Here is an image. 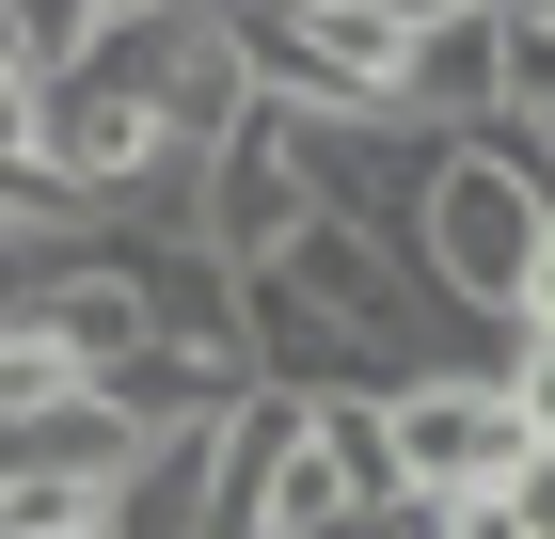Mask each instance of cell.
I'll return each instance as SVG.
<instances>
[{
  "mask_svg": "<svg viewBox=\"0 0 555 539\" xmlns=\"http://www.w3.org/2000/svg\"><path fill=\"white\" fill-rule=\"evenodd\" d=\"M508 127H555V0H508Z\"/></svg>",
  "mask_w": 555,
  "mask_h": 539,
  "instance_id": "9c48e42d",
  "label": "cell"
},
{
  "mask_svg": "<svg viewBox=\"0 0 555 539\" xmlns=\"http://www.w3.org/2000/svg\"><path fill=\"white\" fill-rule=\"evenodd\" d=\"M508 524H524V539H555V445H524V460H508Z\"/></svg>",
  "mask_w": 555,
  "mask_h": 539,
  "instance_id": "8fae6325",
  "label": "cell"
},
{
  "mask_svg": "<svg viewBox=\"0 0 555 539\" xmlns=\"http://www.w3.org/2000/svg\"><path fill=\"white\" fill-rule=\"evenodd\" d=\"M301 222H318V159H301V112H238L207 143V159H191V239L222 254V270H270V254L301 239Z\"/></svg>",
  "mask_w": 555,
  "mask_h": 539,
  "instance_id": "277c9868",
  "label": "cell"
},
{
  "mask_svg": "<svg viewBox=\"0 0 555 539\" xmlns=\"http://www.w3.org/2000/svg\"><path fill=\"white\" fill-rule=\"evenodd\" d=\"M397 112H413V127H444V143L508 127V0L428 16V33H413V80H397Z\"/></svg>",
  "mask_w": 555,
  "mask_h": 539,
  "instance_id": "52a82bcc",
  "label": "cell"
},
{
  "mask_svg": "<svg viewBox=\"0 0 555 539\" xmlns=\"http://www.w3.org/2000/svg\"><path fill=\"white\" fill-rule=\"evenodd\" d=\"M0 33H16V64H33V80H80L95 48H112V33H95V0H0Z\"/></svg>",
  "mask_w": 555,
  "mask_h": 539,
  "instance_id": "ba28073f",
  "label": "cell"
},
{
  "mask_svg": "<svg viewBox=\"0 0 555 539\" xmlns=\"http://www.w3.org/2000/svg\"><path fill=\"white\" fill-rule=\"evenodd\" d=\"M492 381H508V413L555 445V333H508V365H492Z\"/></svg>",
  "mask_w": 555,
  "mask_h": 539,
  "instance_id": "30bf717a",
  "label": "cell"
},
{
  "mask_svg": "<svg viewBox=\"0 0 555 539\" xmlns=\"http://www.w3.org/2000/svg\"><path fill=\"white\" fill-rule=\"evenodd\" d=\"M382 16H413V33H428V16H476V0H382Z\"/></svg>",
  "mask_w": 555,
  "mask_h": 539,
  "instance_id": "5bb4252c",
  "label": "cell"
},
{
  "mask_svg": "<svg viewBox=\"0 0 555 539\" xmlns=\"http://www.w3.org/2000/svg\"><path fill=\"white\" fill-rule=\"evenodd\" d=\"M112 64H128V80L159 95V127L191 143V159H207L222 127L255 112V64H238V16H222V0H175L159 33H112Z\"/></svg>",
  "mask_w": 555,
  "mask_h": 539,
  "instance_id": "5b68a950",
  "label": "cell"
},
{
  "mask_svg": "<svg viewBox=\"0 0 555 539\" xmlns=\"http://www.w3.org/2000/svg\"><path fill=\"white\" fill-rule=\"evenodd\" d=\"M540 428L508 413V381L492 365H428L382 397V460H397V508H461V492H508V460Z\"/></svg>",
  "mask_w": 555,
  "mask_h": 539,
  "instance_id": "3957f363",
  "label": "cell"
},
{
  "mask_svg": "<svg viewBox=\"0 0 555 539\" xmlns=\"http://www.w3.org/2000/svg\"><path fill=\"white\" fill-rule=\"evenodd\" d=\"M301 159H318V222H365V239H413L428 175H444V127H413V112L318 127V112H301Z\"/></svg>",
  "mask_w": 555,
  "mask_h": 539,
  "instance_id": "8992f818",
  "label": "cell"
},
{
  "mask_svg": "<svg viewBox=\"0 0 555 539\" xmlns=\"http://www.w3.org/2000/svg\"><path fill=\"white\" fill-rule=\"evenodd\" d=\"M222 16H238V64H255L270 112L365 127L413 80V16H382V0H222Z\"/></svg>",
  "mask_w": 555,
  "mask_h": 539,
  "instance_id": "7a4b0ae2",
  "label": "cell"
},
{
  "mask_svg": "<svg viewBox=\"0 0 555 539\" xmlns=\"http://www.w3.org/2000/svg\"><path fill=\"white\" fill-rule=\"evenodd\" d=\"M540 222H555V175H540V127H476V143H444V175H428L413 207V286L444 301V318H508L524 270H540Z\"/></svg>",
  "mask_w": 555,
  "mask_h": 539,
  "instance_id": "6da1fadb",
  "label": "cell"
},
{
  "mask_svg": "<svg viewBox=\"0 0 555 539\" xmlns=\"http://www.w3.org/2000/svg\"><path fill=\"white\" fill-rule=\"evenodd\" d=\"M428 539H524V524H508V492H461V508H428Z\"/></svg>",
  "mask_w": 555,
  "mask_h": 539,
  "instance_id": "7c38bea8",
  "label": "cell"
},
{
  "mask_svg": "<svg viewBox=\"0 0 555 539\" xmlns=\"http://www.w3.org/2000/svg\"><path fill=\"white\" fill-rule=\"evenodd\" d=\"M159 16H175V0H95V33H159Z\"/></svg>",
  "mask_w": 555,
  "mask_h": 539,
  "instance_id": "4fadbf2b",
  "label": "cell"
}]
</instances>
